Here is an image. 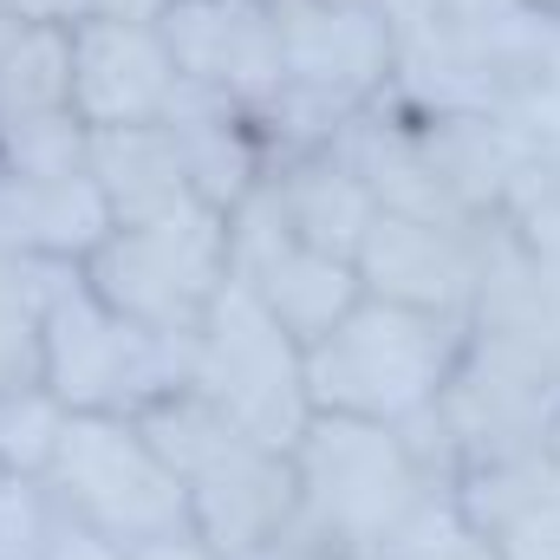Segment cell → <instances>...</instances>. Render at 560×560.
<instances>
[{"mask_svg": "<svg viewBox=\"0 0 560 560\" xmlns=\"http://www.w3.org/2000/svg\"><path fill=\"white\" fill-rule=\"evenodd\" d=\"M46 385L66 411H118L138 418L163 392L189 385V346L150 332L105 306L79 268H52L46 293Z\"/></svg>", "mask_w": 560, "mask_h": 560, "instance_id": "obj_6", "label": "cell"}, {"mask_svg": "<svg viewBox=\"0 0 560 560\" xmlns=\"http://www.w3.org/2000/svg\"><path fill=\"white\" fill-rule=\"evenodd\" d=\"M275 26H280L287 85L339 98L352 112L385 98L392 66H398V33H392L385 7H365V0H275Z\"/></svg>", "mask_w": 560, "mask_h": 560, "instance_id": "obj_11", "label": "cell"}, {"mask_svg": "<svg viewBox=\"0 0 560 560\" xmlns=\"http://www.w3.org/2000/svg\"><path fill=\"white\" fill-rule=\"evenodd\" d=\"M189 385L268 450H293L313 418L300 346L235 275L215 293L202 332L189 339Z\"/></svg>", "mask_w": 560, "mask_h": 560, "instance_id": "obj_7", "label": "cell"}, {"mask_svg": "<svg viewBox=\"0 0 560 560\" xmlns=\"http://www.w3.org/2000/svg\"><path fill=\"white\" fill-rule=\"evenodd\" d=\"M541 456L555 463V476H560V405H555V423H548V443H541Z\"/></svg>", "mask_w": 560, "mask_h": 560, "instance_id": "obj_33", "label": "cell"}, {"mask_svg": "<svg viewBox=\"0 0 560 560\" xmlns=\"http://www.w3.org/2000/svg\"><path fill=\"white\" fill-rule=\"evenodd\" d=\"M46 560H125V548L105 541V535H92L85 522L59 515V522H52V541H46Z\"/></svg>", "mask_w": 560, "mask_h": 560, "instance_id": "obj_26", "label": "cell"}, {"mask_svg": "<svg viewBox=\"0 0 560 560\" xmlns=\"http://www.w3.org/2000/svg\"><path fill=\"white\" fill-rule=\"evenodd\" d=\"M222 560H332L300 522H287L280 535H268V541H255V548H242V555H222Z\"/></svg>", "mask_w": 560, "mask_h": 560, "instance_id": "obj_27", "label": "cell"}, {"mask_svg": "<svg viewBox=\"0 0 560 560\" xmlns=\"http://www.w3.org/2000/svg\"><path fill=\"white\" fill-rule=\"evenodd\" d=\"M52 522L59 509L39 476H0V560H46Z\"/></svg>", "mask_w": 560, "mask_h": 560, "instance_id": "obj_24", "label": "cell"}, {"mask_svg": "<svg viewBox=\"0 0 560 560\" xmlns=\"http://www.w3.org/2000/svg\"><path fill=\"white\" fill-rule=\"evenodd\" d=\"M156 33L189 92L222 98L235 112H261L287 85L280 72L275 0H170Z\"/></svg>", "mask_w": 560, "mask_h": 560, "instance_id": "obj_8", "label": "cell"}, {"mask_svg": "<svg viewBox=\"0 0 560 560\" xmlns=\"http://www.w3.org/2000/svg\"><path fill=\"white\" fill-rule=\"evenodd\" d=\"M411 118H418V138L436 163V183L450 189V202L463 215H495L535 143L489 112H411Z\"/></svg>", "mask_w": 560, "mask_h": 560, "instance_id": "obj_17", "label": "cell"}, {"mask_svg": "<svg viewBox=\"0 0 560 560\" xmlns=\"http://www.w3.org/2000/svg\"><path fill=\"white\" fill-rule=\"evenodd\" d=\"M261 183L275 196L287 235L306 242V248H319V255H346L352 261L359 242H365V229H372V215H378L365 176L346 163L339 143L313 150V156H293V163H275Z\"/></svg>", "mask_w": 560, "mask_h": 560, "instance_id": "obj_16", "label": "cell"}, {"mask_svg": "<svg viewBox=\"0 0 560 560\" xmlns=\"http://www.w3.org/2000/svg\"><path fill=\"white\" fill-rule=\"evenodd\" d=\"M26 26H72V20H85L92 13V0H7Z\"/></svg>", "mask_w": 560, "mask_h": 560, "instance_id": "obj_28", "label": "cell"}, {"mask_svg": "<svg viewBox=\"0 0 560 560\" xmlns=\"http://www.w3.org/2000/svg\"><path fill=\"white\" fill-rule=\"evenodd\" d=\"M72 112V26H26L0 59V125Z\"/></svg>", "mask_w": 560, "mask_h": 560, "instance_id": "obj_19", "label": "cell"}, {"mask_svg": "<svg viewBox=\"0 0 560 560\" xmlns=\"http://www.w3.org/2000/svg\"><path fill=\"white\" fill-rule=\"evenodd\" d=\"M469 339L560 385V261L522 248L495 215L482 248V287L469 306Z\"/></svg>", "mask_w": 560, "mask_h": 560, "instance_id": "obj_12", "label": "cell"}, {"mask_svg": "<svg viewBox=\"0 0 560 560\" xmlns=\"http://www.w3.org/2000/svg\"><path fill=\"white\" fill-rule=\"evenodd\" d=\"M372 560H502V548H495L489 528L469 522L456 489H436L418 515L385 541V555H372Z\"/></svg>", "mask_w": 560, "mask_h": 560, "instance_id": "obj_20", "label": "cell"}, {"mask_svg": "<svg viewBox=\"0 0 560 560\" xmlns=\"http://www.w3.org/2000/svg\"><path fill=\"white\" fill-rule=\"evenodd\" d=\"M463 346H469L463 319L365 293L326 339H313L300 352L306 398H313V411H339V418L411 423L418 411L436 405Z\"/></svg>", "mask_w": 560, "mask_h": 560, "instance_id": "obj_3", "label": "cell"}, {"mask_svg": "<svg viewBox=\"0 0 560 560\" xmlns=\"http://www.w3.org/2000/svg\"><path fill=\"white\" fill-rule=\"evenodd\" d=\"M482 248H489V215L482 222H423V215L378 209L352 268L372 300H398V306L469 326V306L482 287Z\"/></svg>", "mask_w": 560, "mask_h": 560, "instance_id": "obj_9", "label": "cell"}, {"mask_svg": "<svg viewBox=\"0 0 560 560\" xmlns=\"http://www.w3.org/2000/svg\"><path fill=\"white\" fill-rule=\"evenodd\" d=\"M20 33H26V20H20V13H13L7 0H0V59H7V46H13Z\"/></svg>", "mask_w": 560, "mask_h": 560, "instance_id": "obj_32", "label": "cell"}, {"mask_svg": "<svg viewBox=\"0 0 560 560\" xmlns=\"http://www.w3.org/2000/svg\"><path fill=\"white\" fill-rule=\"evenodd\" d=\"M528 7H541V13H560V0H528Z\"/></svg>", "mask_w": 560, "mask_h": 560, "instance_id": "obj_34", "label": "cell"}, {"mask_svg": "<svg viewBox=\"0 0 560 560\" xmlns=\"http://www.w3.org/2000/svg\"><path fill=\"white\" fill-rule=\"evenodd\" d=\"M85 170L112 209V222H156V215H176L196 196V176H189V150L176 138V125H118V131H92L85 150Z\"/></svg>", "mask_w": 560, "mask_h": 560, "instance_id": "obj_15", "label": "cell"}, {"mask_svg": "<svg viewBox=\"0 0 560 560\" xmlns=\"http://www.w3.org/2000/svg\"><path fill=\"white\" fill-rule=\"evenodd\" d=\"M476 112L528 143H560V13L528 7L476 66Z\"/></svg>", "mask_w": 560, "mask_h": 560, "instance_id": "obj_14", "label": "cell"}, {"mask_svg": "<svg viewBox=\"0 0 560 560\" xmlns=\"http://www.w3.org/2000/svg\"><path fill=\"white\" fill-rule=\"evenodd\" d=\"M85 150H92V131L72 112L0 125V170L7 176H85Z\"/></svg>", "mask_w": 560, "mask_h": 560, "instance_id": "obj_23", "label": "cell"}, {"mask_svg": "<svg viewBox=\"0 0 560 560\" xmlns=\"http://www.w3.org/2000/svg\"><path fill=\"white\" fill-rule=\"evenodd\" d=\"M378 7H385V20H392V33H398V26H411V20H423V13H430V0H378Z\"/></svg>", "mask_w": 560, "mask_h": 560, "instance_id": "obj_31", "label": "cell"}, {"mask_svg": "<svg viewBox=\"0 0 560 560\" xmlns=\"http://www.w3.org/2000/svg\"><path fill=\"white\" fill-rule=\"evenodd\" d=\"M79 275L125 319L189 346L202 332L215 293L235 275L229 268V215L209 202H189L156 222H125L92 248V261Z\"/></svg>", "mask_w": 560, "mask_h": 560, "instance_id": "obj_5", "label": "cell"}, {"mask_svg": "<svg viewBox=\"0 0 560 560\" xmlns=\"http://www.w3.org/2000/svg\"><path fill=\"white\" fill-rule=\"evenodd\" d=\"M112 229L118 222H112L92 170L85 176H7L0 170V248L7 255L85 268Z\"/></svg>", "mask_w": 560, "mask_h": 560, "instance_id": "obj_13", "label": "cell"}, {"mask_svg": "<svg viewBox=\"0 0 560 560\" xmlns=\"http://www.w3.org/2000/svg\"><path fill=\"white\" fill-rule=\"evenodd\" d=\"M495 548L502 560H560V482L541 502H528L515 522L495 528Z\"/></svg>", "mask_w": 560, "mask_h": 560, "instance_id": "obj_25", "label": "cell"}, {"mask_svg": "<svg viewBox=\"0 0 560 560\" xmlns=\"http://www.w3.org/2000/svg\"><path fill=\"white\" fill-rule=\"evenodd\" d=\"M293 482H300L293 522L332 560L385 555V541L443 489L398 423L339 418V411L306 418L293 443Z\"/></svg>", "mask_w": 560, "mask_h": 560, "instance_id": "obj_1", "label": "cell"}, {"mask_svg": "<svg viewBox=\"0 0 560 560\" xmlns=\"http://www.w3.org/2000/svg\"><path fill=\"white\" fill-rule=\"evenodd\" d=\"M0 261H7V248H0Z\"/></svg>", "mask_w": 560, "mask_h": 560, "instance_id": "obj_35", "label": "cell"}, {"mask_svg": "<svg viewBox=\"0 0 560 560\" xmlns=\"http://www.w3.org/2000/svg\"><path fill=\"white\" fill-rule=\"evenodd\" d=\"M39 482H46L59 515L85 522L92 535L118 541L125 555L143 541H163V535H196L189 528V489L163 463V450L143 436L138 418L72 411Z\"/></svg>", "mask_w": 560, "mask_h": 560, "instance_id": "obj_4", "label": "cell"}, {"mask_svg": "<svg viewBox=\"0 0 560 560\" xmlns=\"http://www.w3.org/2000/svg\"><path fill=\"white\" fill-rule=\"evenodd\" d=\"M143 436L163 450V463L189 489V528L215 555H242L255 541L280 535L300 509L293 482V450L255 443L229 411H215L196 385L163 392L156 405L138 411Z\"/></svg>", "mask_w": 560, "mask_h": 560, "instance_id": "obj_2", "label": "cell"}, {"mask_svg": "<svg viewBox=\"0 0 560 560\" xmlns=\"http://www.w3.org/2000/svg\"><path fill=\"white\" fill-rule=\"evenodd\" d=\"M495 222H502L522 248L560 261V143H535V150H528V163L515 170V183H509Z\"/></svg>", "mask_w": 560, "mask_h": 560, "instance_id": "obj_21", "label": "cell"}, {"mask_svg": "<svg viewBox=\"0 0 560 560\" xmlns=\"http://www.w3.org/2000/svg\"><path fill=\"white\" fill-rule=\"evenodd\" d=\"M125 560H222L202 535H163V541H143V548H131Z\"/></svg>", "mask_w": 560, "mask_h": 560, "instance_id": "obj_29", "label": "cell"}, {"mask_svg": "<svg viewBox=\"0 0 560 560\" xmlns=\"http://www.w3.org/2000/svg\"><path fill=\"white\" fill-rule=\"evenodd\" d=\"M66 418H72V411L59 405L52 385L0 392V476H46Z\"/></svg>", "mask_w": 560, "mask_h": 560, "instance_id": "obj_22", "label": "cell"}, {"mask_svg": "<svg viewBox=\"0 0 560 560\" xmlns=\"http://www.w3.org/2000/svg\"><path fill=\"white\" fill-rule=\"evenodd\" d=\"M176 98H183V72L156 20H118V13L72 20V118L85 131L163 125Z\"/></svg>", "mask_w": 560, "mask_h": 560, "instance_id": "obj_10", "label": "cell"}, {"mask_svg": "<svg viewBox=\"0 0 560 560\" xmlns=\"http://www.w3.org/2000/svg\"><path fill=\"white\" fill-rule=\"evenodd\" d=\"M59 261H0V392L46 385V293Z\"/></svg>", "mask_w": 560, "mask_h": 560, "instance_id": "obj_18", "label": "cell"}, {"mask_svg": "<svg viewBox=\"0 0 560 560\" xmlns=\"http://www.w3.org/2000/svg\"><path fill=\"white\" fill-rule=\"evenodd\" d=\"M170 0H92V13H118V20H156Z\"/></svg>", "mask_w": 560, "mask_h": 560, "instance_id": "obj_30", "label": "cell"}]
</instances>
